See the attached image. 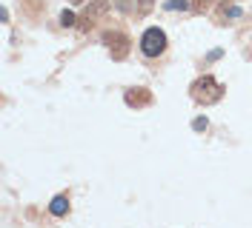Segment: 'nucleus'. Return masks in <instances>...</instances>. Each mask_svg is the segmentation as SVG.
<instances>
[{
	"label": "nucleus",
	"mask_w": 252,
	"mask_h": 228,
	"mask_svg": "<svg viewBox=\"0 0 252 228\" xmlns=\"http://www.w3.org/2000/svg\"><path fill=\"white\" fill-rule=\"evenodd\" d=\"M61 23H63V26H75V15H72V12H63Z\"/></svg>",
	"instance_id": "1a4fd4ad"
},
{
	"label": "nucleus",
	"mask_w": 252,
	"mask_h": 228,
	"mask_svg": "<svg viewBox=\"0 0 252 228\" xmlns=\"http://www.w3.org/2000/svg\"><path fill=\"white\" fill-rule=\"evenodd\" d=\"M189 6V0H169L166 3V9H187Z\"/></svg>",
	"instance_id": "6e6552de"
},
{
	"label": "nucleus",
	"mask_w": 252,
	"mask_h": 228,
	"mask_svg": "<svg viewBox=\"0 0 252 228\" xmlns=\"http://www.w3.org/2000/svg\"><path fill=\"white\" fill-rule=\"evenodd\" d=\"M189 3H192V9H195V12H204V9H209L215 0H189Z\"/></svg>",
	"instance_id": "0eeeda50"
},
{
	"label": "nucleus",
	"mask_w": 252,
	"mask_h": 228,
	"mask_svg": "<svg viewBox=\"0 0 252 228\" xmlns=\"http://www.w3.org/2000/svg\"><path fill=\"white\" fill-rule=\"evenodd\" d=\"M72 3H86V0H72Z\"/></svg>",
	"instance_id": "f8f14e48"
},
{
	"label": "nucleus",
	"mask_w": 252,
	"mask_h": 228,
	"mask_svg": "<svg viewBox=\"0 0 252 228\" xmlns=\"http://www.w3.org/2000/svg\"><path fill=\"white\" fill-rule=\"evenodd\" d=\"M109 9H112L109 0H86L83 17H86V20H100L103 15H109Z\"/></svg>",
	"instance_id": "20e7f679"
},
{
	"label": "nucleus",
	"mask_w": 252,
	"mask_h": 228,
	"mask_svg": "<svg viewBox=\"0 0 252 228\" xmlns=\"http://www.w3.org/2000/svg\"><path fill=\"white\" fill-rule=\"evenodd\" d=\"M163 49H166V34H163V29L152 26V29L143 31L141 51L146 54V57H158V54H163Z\"/></svg>",
	"instance_id": "f03ea898"
},
{
	"label": "nucleus",
	"mask_w": 252,
	"mask_h": 228,
	"mask_svg": "<svg viewBox=\"0 0 252 228\" xmlns=\"http://www.w3.org/2000/svg\"><path fill=\"white\" fill-rule=\"evenodd\" d=\"M138 6H141V12H149L152 9V0H138Z\"/></svg>",
	"instance_id": "9b49d317"
},
{
	"label": "nucleus",
	"mask_w": 252,
	"mask_h": 228,
	"mask_svg": "<svg viewBox=\"0 0 252 228\" xmlns=\"http://www.w3.org/2000/svg\"><path fill=\"white\" fill-rule=\"evenodd\" d=\"M49 211L55 214V217H63V214L69 211V200L63 197V194H58V197L49 203Z\"/></svg>",
	"instance_id": "39448f33"
},
{
	"label": "nucleus",
	"mask_w": 252,
	"mask_h": 228,
	"mask_svg": "<svg viewBox=\"0 0 252 228\" xmlns=\"http://www.w3.org/2000/svg\"><path fill=\"white\" fill-rule=\"evenodd\" d=\"M103 43L109 46L115 60H124L126 54H129V37H126L124 31H103Z\"/></svg>",
	"instance_id": "7ed1b4c3"
},
{
	"label": "nucleus",
	"mask_w": 252,
	"mask_h": 228,
	"mask_svg": "<svg viewBox=\"0 0 252 228\" xmlns=\"http://www.w3.org/2000/svg\"><path fill=\"white\" fill-rule=\"evenodd\" d=\"M192 128H195V131H204L206 128V117H195V120H192Z\"/></svg>",
	"instance_id": "9d476101"
},
{
	"label": "nucleus",
	"mask_w": 252,
	"mask_h": 228,
	"mask_svg": "<svg viewBox=\"0 0 252 228\" xmlns=\"http://www.w3.org/2000/svg\"><path fill=\"white\" fill-rule=\"evenodd\" d=\"M126 103L129 106H143V103H149V91H126Z\"/></svg>",
	"instance_id": "423d86ee"
},
{
	"label": "nucleus",
	"mask_w": 252,
	"mask_h": 228,
	"mask_svg": "<svg viewBox=\"0 0 252 228\" xmlns=\"http://www.w3.org/2000/svg\"><path fill=\"white\" fill-rule=\"evenodd\" d=\"M220 94H223V89L218 86V80H215V77H209V75L192 83V97H195L198 103H204V106H209V103H218Z\"/></svg>",
	"instance_id": "f257e3e1"
}]
</instances>
